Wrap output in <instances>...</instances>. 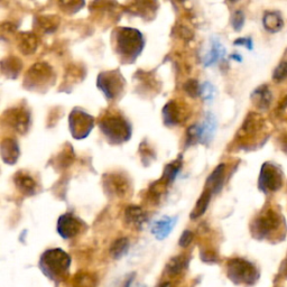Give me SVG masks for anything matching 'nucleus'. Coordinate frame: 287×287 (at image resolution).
<instances>
[{
    "label": "nucleus",
    "instance_id": "nucleus-1",
    "mask_svg": "<svg viewBox=\"0 0 287 287\" xmlns=\"http://www.w3.org/2000/svg\"><path fill=\"white\" fill-rule=\"evenodd\" d=\"M250 231L256 239L279 243L286 235L284 216L275 209L264 210L253 220Z\"/></svg>",
    "mask_w": 287,
    "mask_h": 287
},
{
    "label": "nucleus",
    "instance_id": "nucleus-2",
    "mask_svg": "<svg viewBox=\"0 0 287 287\" xmlns=\"http://www.w3.org/2000/svg\"><path fill=\"white\" fill-rule=\"evenodd\" d=\"M114 48L122 61L130 64L143 52L145 41L142 33L137 29L120 27L113 33Z\"/></svg>",
    "mask_w": 287,
    "mask_h": 287
},
{
    "label": "nucleus",
    "instance_id": "nucleus-3",
    "mask_svg": "<svg viewBox=\"0 0 287 287\" xmlns=\"http://www.w3.org/2000/svg\"><path fill=\"white\" fill-rule=\"evenodd\" d=\"M70 266H71V258L60 248L46 250L39 259V268L42 273L55 283H60L67 278Z\"/></svg>",
    "mask_w": 287,
    "mask_h": 287
},
{
    "label": "nucleus",
    "instance_id": "nucleus-4",
    "mask_svg": "<svg viewBox=\"0 0 287 287\" xmlns=\"http://www.w3.org/2000/svg\"><path fill=\"white\" fill-rule=\"evenodd\" d=\"M99 126L111 144H122L132 137V126L120 114H107Z\"/></svg>",
    "mask_w": 287,
    "mask_h": 287
},
{
    "label": "nucleus",
    "instance_id": "nucleus-5",
    "mask_svg": "<svg viewBox=\"0 0 287 287\" xmlns=\"http://www.w3.org/2000/svg\"><path fill=\"white\" fill-rule=\"evenodd\" d=\"M226 276L236 285L253 286L259 278V270L248 260L234 258L226 264Z\"/></svg>",
    "mask_w": 287,
    "mask_h": 287
},
{
    "label": "nucleus",
    "instance_id": "nucleus-6",
    "mask_svg": "<svg viewBox=\"0 0 287 287\" xmlns=\"http://www.w3.org/2000/svg\"><path fill=\"white\" fill-rule=\"evenodd\" d=\"M284 183V173L275 163H265L261 167L258 186L264 193L269 194L278 191Z\"/></svg>",
    "mask_w": 287,
    "mask_h": 287
},
{
    "label": "nucleus",
    "instance_id": "nucleus-7",
    "mask_svg": "<svg viewBox=\"0 0 287 287\" xmlns=\"http://www.w3.org/2000/svg\"><path fill=\"white\" fill-rule=\"evenodd\" d=\"M125 79L118 70L117 71H107L99 74L97 87L101 90L105 98L116 100L119 98L125 89Z\"/></svg>",
    "mask_w": 287,
    "mask_h": 287
},
{
    "label": "nucleus",
    "instance_id": "nucleus-8",
    "mask_svg": "<svg viewBox=\"0 0 287 287\" xmlns=\"http://www.w3.org/2000/svg\"><path fill=\"white\" fill-rule=\"evenodd\" d=\"M70 130L75 139H83L88 137L94 126L92 116L87 113L84 110L75 108L70 114Z\"/></svg>",
    "mask_w": 287,
    "mask_h": 287
},
{
    "label": "nucleus",
    "instance_id": "nucleus-9",
    "mask_svg": "<svg viewBox=\"0 0 287 287\" xmlns=\"http://www.w3.org/2000/svg\"><path fill=\"white\" fill-rule=\"evenodd\" d=\"M53 70L47 63L39 62L33 65L25 77V85L29 89L44 88L52 82Z\"/></svg>",
    "mask_w": 287,
    "mask_h": 287
},
{
    "label": "nucleus",
    "instance_id": "nucleus-10",
    "mask_svg": "<svg viewBox=\"0 0 287 287\" xmlns=\"http://www.w3.org/2000/svg\"><path fill=\"white\" fill-rule=\"evenodd\" d=\"M58 233L63 239H71L87 228L83 221L72 213H65L59 218Z\"/></svg>",
    "mask_w": 287,
    "mask_h": 287
},
{
    "label": "nucleus",
    "instance_id": "nucleus-11",
    "mask_svg": "<svg viewBox=\"0 0 287 287\" xmlns=\"http://www.w3.org/2000/svg\"><path fill=\"white\" fill-rule=\"evenodd\" d=\"M185 109L178 101H169L163 109L164 124L168 127H174L185 119Z\"/></svg>",
    "mask_w": 287,
    "mask_h": 287
},
{
    "label": "nucleus",
    "instance_id": "nucleus-12",
    "mask_svg": "<svg viewBox=\"0 0 287 287\" xmlns=\"http://www.w3.org/2000/svg\"><path fill=\"white\" fill-rule=\"evenodd\" d=\"M178 222V216H163L155 221L152 226V235L157 240H164L167 237Z\"/></svg>",
    "mask_w": 287,
    "mask_h": 287
},
{
    "label": "nucleus",
    "instance_id": "nucleus-13",
    "mask_svg": "<svg viewBox=\"0 0 287 287\" xmlns=\"http://www.w3.org/2000/svg\"><path fill=\"white\" fill-rule=\"evenodd\" d=\"M125 220L133 228L142 229L147 223L148 216L145 213V211L137 205H129L125 210Z\"/></svg>",
    "mask_w": 287,
    "mask_h": 287
},
{
    "label": "nucleus",
    "instance_id": "nucleus-14",
    "mask_svg": "<svg viewBox=\"0 0 287 287\" xmlns=\"http://www.w3.org/2000/svg\"><path fill=\"white\" fill-rule=\"evenodd\" d=\"M29 113L25 109L15 108L8 111V123L17 130V132L25 133L28 129Z\"/></svg>",
    "mask_w": 287,
    "mask_h": 287
},
{
    "label": "nucleus",
    "instance_id": "nucleus-15",
    "mask_svg": "<svg viewBox=\"0 0 287 287\" xmlns=\"http://www.w3.org/2000/svg\"><path fill=\"white\" fill-rule=\"evenodd\" d=\"M225 178V164H220L213 169V172L206 179V190L212 192V194L219 193L224 185Z\"/></svg>",
    "mask_w": 287,
    "mask_h": 287
},
{
    "label": "nucleus",
    "instance_id": "nucleus-16",
    "mask_svg": "<svg viewBox=\"0 0 287 287\" xmlns=\"http://www.w3.org/2000/svg\"><path fill=\"white\" fill-rule=\"evenodd\" d=\"M15 184L17 189L25 195H35L38 192V185L31 175L26 173L18 172L15 175Z\"/></svg>",
    "mask_w": 287,
    "mask_h": 287
},
{
    "label": "nucleus",
    "instance_id": "nucleus-17",
    "mask_svg": "<svg viewBox=\"0 0 287 287\" xmlns=\"http://www.w3.org/2000/svg\"><path fill=\"white\" fill-rule=\"evenodd\" d=\"M199 134H200V143L201 144H209L212 140L215 128H216V120L212 113H206L203 123L198 125Z\"/></svg>",
    "mask_w": 287,
    "mask_h": 287
},
{
    "label": "nucleus",
    "instance_id": "nucleus-18",
    "mask_svg": "<svg viewBox=\"0 0 287 287\" xmlns=\"http://www.w3.org/2000/svg\"><path fill=\"white\" fill-rule=\"evenodd\" d=\"M2 158L6 164L14 165L19 158V145L14 138L4 139L2 143Z\"/></svg>",
    "mask_w": 287,
    "mask_h": 287
},
{
    "label": "nucleus",
    "instance_id": "nucleus-19",
    "mask_svg": "<svg viewBox=\"0 0 287 287\" xmlns=\"http://www.w3.org/2000/svg\"><path fill=\"white\" fill-rule=\"evenodd\" d=\"M225 55V48L221 44L218 38H212L211 41V48L209 53L205 55L203 60V64L205 67H212L215 63H218L220 60H222Z\"/></svg>",
    "mask_w": 287,
    "mask_h": 287
},
{
    "label": "nucleus",
    "instance_id": "nucleus-20",
    "mask_svg": "<svg viewBox=\"0 0 287 287\" xmlns=\"http://www.w3.org/2000/svg\"><path fill=\"white\" fill-rule=\"evenodd\" d=\"M251 100L259 109H267L271 102V92L267 85H260L251 94Z\"/></svg>",
    "mask_w": 287,
    "mask_h": 287
},
{
    "label": "nucleus",
    "instance_id": "nucleus-21",
    "mask_svg": "<svg viewBox=\"0 0 287 287\" xmlns=\"http://www.w3.org/2000/svg\"><path fill=\"white\" fill-rule=\"evenodd\" d=\"M37 38L32 33H22L18 36V48L25 55H32L37 48Z\"/></svg>",
    "mask_w": 287,
    "mask_h": 287
},
{
    "label": "nucleus",
    "instance_id": "nucleus-22",
    "mask_svg": "<svg viewBox=\"0 0 287 287\" xmlns=\"http://www.w3.org/2000/svg\"><path fill=\"white\" fill-rule=\"evenodd\" d=\"M264 28L269 33L279 32L284 26V21L277 12H267L263 17Z\"/></svg>",
    "mask_w": 287,
    "mask_h": 287
},
{
    "label": "nucleus",
    "instance_id": "nucleus-23",
    "mask_svg": "<svg viewBox=\"0 0 287 287\" xmlns=\"http://www.w3.org/2000/svg\"><path fill=\"white\" fill-rule=\"evenodd\" d=\"M158 7V4L156 0H134L132 6H130V11H133L135 15H139V16L145 17L148 14H152L156 12Z\"/></svg>",
    "mask_w": 287,
    "mask_h": 287
},
{
    "label": "nucleus",
    "instance_id": "nucleus-24",
    "mask_svg": "<svg viewBox=\"0 0 287 287\" xmlns=\"http://www.w3.org/2000/svg\"><path fill=\"white\" fill-rule=\"evenodd\" d=\"M22 67H23V64L21 62V60L13 58V56L4 60L2 63L3 73L11 79H15L17 77V75L19 74V71L22 70Z\"/></svg>",
    "mask_w": 287,
    "mask_h": 287
},
{
    "label": "nucleus",
    "instance_id": "nucleus-25",
    "mask_svg": "<svg viewBox=\"0 0 287 287\" xmlns=\"http://www.w3.org/2000/svg\"><path fill=\"white\" fill-rule=\"evenodd\" d=\"M211 196H212V192L209 190L204 191L202 193V195L200 196L199 200L196 201V204L192 210V213H191V219H198L200 216H202L206 209H208V206L210 204V201H211Z\"/></svg>",
    "mask_w": 287,
    "mask_h": 287
},
{
    "label": "nucleus",
    "instance_id": "nucleus-26",
    "mask_svg": "<svg viewBox=\"0 0 287 287\" xmlns=\"http://www.w3.org/2000/svg\"><path fill=\"white\" fill-rule=\"evenodd\" d=\"M129 240L126 237H122L113 241V244L110 247V255L113 259H120L128 253L129 250Z\"/></svg>",
    "mask_w": 287,
    "mask_h": 287
},
{
    "label": "nucleus",
    "instance_id": "nucleus-27",
    "mask_svg": "<svg viewBox=\"0 0 287 287\" xmlns=\"http://www.w3.org/2000/svg\"><path fill=\"white\" fill-rule=\"evenodd\" d=\"M186 264H188V260L183 256H175L173 258H170L168 263L166 264L165 273L168 276L179 275L185 268Z\"/></svg>",
    "mask_w": 287,
    "mask_h": 287
},
{
    "label": "nucleus",
    "instance_id": "nucleus-28",
    "mask_svg": "<svg viewBox=\"0 0 287 287\" xmlns=\"http://www.w3.org/2000/svg\"><path fill=\"white\" fill-rule=\"evenodd\" d=\"M182 169V157H180L178 159L173 160L172 163H169L167 166H166L164 169V174H163V181L166 184H170L172 182H174V180L176 179V176L181 172Z\"/></svg>",
    "mask_w": 287,
    "mask_h": 287
},
{
    "label": "nucleus",
    "instance_id": "nucleus-29",
    "mask_svg": "<svg viewBox=\"0 0 287 287\" xmlns=\"http://www.w3.org/2000/svg\"><path fill=\"white\" fill-rule=\"evenodd\" d=\"M105 185H108V188L111 190V192L116 195L117 194L125 195L126 192H127V188H128L127 181L117 175L108 176V182Z\"/></svg>",
    "mask_w": 287,
    "mask_h": 287
},
{
    "label": "nucleus",
    "instance_id": "nucleus-30",
    "mask_svg": "<svg viewBox=\"0 0 287 287\" xmlns=\"http://www.w3.org/2000/svg\"><path fill=\"white\" fill-rule=\"evenodd\" d=\"M36 22H37L38 28L43 29V31L46 32V33L54 32L55 29L58 28V25H59L58 17H53V16L38 17L36 19Z\"/></svg>",
    "mask_w": 287,
    "mask_h": 287
},
{
    "label": "nucleus",
    "instance_id": "nucleus-31",
    "mask_svg": "<svg viewBox=\"0 0 287 287\" xmlns=\"http://www.w3.org/2000/svg\"><path fill=\"white\" fill-rule=\"evenodd\" d=\"M59 5L65 13L74 14L84 6V0H59Z\"/></svg>",
    "mask_w": 287,
    "mask_h": 287
},
{
    "label": "nucleus",
    "instance_id": "nucleus-32",
    "mask_svg": "<svg viewBox=\"0 0 287 287\" xmlns=\"http://www.w3.org/2000/svg\"><path fill=\"white\" fill-rule=\"evenodd\" d=\"M97 279L93 276L88 274H80L75 278V286L77 287H95Z\"/></svg>",
    "mask_w": 287,
    "mask_h": 287
},
{
    "label": "nucleus",
    "instance_id": "nucleus-33",
    "mask_svg": "<svg viewBox=\"0 0 287 287\" xmlns=\"http://www.w3.org/2000/svg\"><path fill=\"white\" fill-rule=\"evenodd\" d=\"M184 90H185V92L192 98L199 97V95L201 94V85L199 84L198 81H196V80H190V81L186 82L184 85Z\"/></svg>",
    "mask_w": 287,
    "mask_h": 287
},
{
    "label": "nucleus",
    "instance_id": "nucleus-34",
    "mask_svg": "<svg viewBox=\"0 0 287 287\" xmlns=\"http://www.w3.org/2000/svg\"><path fill=\"white\" fill-rule=\"evenodd\" d=\"M231 24H233V28L236 32H240L245 24V14L241 11L235 12L233 15V19H231Z\"/></svg>",
    "mask_w": 287,
    "mask_h": 287
},
{
    "label": "nucleus",
    "instance_id": "nucleus-35",
    "mask_svg": "<svg viewBox=\"0 0 287 287\" xmlns=\"http://www.w3.org/2000/svg\"><path fill=\"white\" fill-rule=\"evenodd\" d=\"M286 78H287V62H281L279 63L278 67L274 70L273 80H275L276 82H281Z\"/></svg>",
    "mask_w": 287,
    "mask_h": 287
},
{
    "label": "nucleus",
    "instance_id": "nucleus-36",
    "mask_svg": "<svg viewBox=\"0 0 287 287\" xmlns=\"http://www.w3.org/2000/svg\"><path fill=\"white\" fill-rule=\"evenodd\" d=\"M215 89L210 82H205L201 85V97H202L205 101H211L214 97Z\"/></svg>",
    "mask_w": 287,
    "mask_h": 287
},
{
    "label": "nucleus",
    "instance_id": "nucleus-37",
    "mask_svg": "<svg viewBox=\"0 0 287 287\" xmlns=\"http://www.w3.org/2000/svg\"><path fill=\"white\" fill-rule=\"evenodd\" d=\"M194 239V235L191 230H185L184 233L181 236V238L179 240V245L180 247H182V248H186L191 243H192Z\"/></svg>",
    "mask_w": 287,
    "mask_h": 287
},
{
    "label": "nucleus",
    "instance_id": "nucleus-38",
    "mask_svg": "<svg viewBox=\"0 0 287 287\" xmlns=\"http://www.w3.org/2000/svg\"><path fill=\"white\" fill-rule=\"evenodd\" d=\"M277 116L281 120H287V95L281 100L278 107H277Z\"/></svg>",
    "mask_w": 287,
    "mask_h": 287
},
{
    "label": "nucleus",
    "instance_id": "nucleus-39",
    "mask_svg": "<svg viewBox=\"0 0 287 287\" xmlns=\"http://www.w3.org/2000/svg\"><path fill=\"white\" fill-rule=\"evenodd\" d=\"M236 46H245L248 49H253V41H251L250 37H244V38H238L235 41Z\"/></svg>",
    "mask_w": 287,
    "mask_h": 287
},
{
    "label": "nucleus",
    "instance_id": "nucleus-40",
    "mask_svg": "<svg viewBox=\"0 0 287 287\" xmlns=\"http://www.w3.org/2000/svg\"><path fill=\"white\" fill-rule=\"evenodd\" d=\"M281 269H283V275L287 278V258L285 259V261L281 264Z\"/></svg>",
    "mask_w": 287,
    "mask_h": 287
},
{
    "label": "nucleus",
    "instance_id": "nucleus-41",
    "mask_svg": "<svg viewBox=\"0 0 287 287\" xmlns=\"http://www.w3.org/2000/svg\"><path fill=\"white\" fill-rule=\"evenodd\" d=\"M134 278H135V274H133L132 276L129 277V279L127 280V281H125V285H124V287H129L130 285H132V281L134 280Z\"/></svg>",
    "mask_w": 287,
    "mask_h": 287
},
{
    "label": "nucleus",
    "instance_id": "nucleus-42",
    "mask_svg": "<svg viewBox=\"0 0 287 287\" xmlns=\"http://www.w3.org/2000/svg\"><path fill=\"white\" fill-rule=\"evenodd\" d=\"M156 287H172V284H170L169 281H164V283H160Z\"/></svg>",
    "mask_w": 287,
    "mask_h": 287
},
{
    "label": "nucleus",
    "instance_id": "nucleus-43",
    "mask_svg": "<svg viewBox=\"0 0 287 287\" xmlns=\"http://www.w3.org/2000/svg\"><path fill=\"white\" fill-rule=\"evenodd\" d=\"M231 59H233V60H236V61H238V62H241V61H243V59H241V56H239V55H237V54L231 55Z\"/></svg>",
    "mask_w": 287,
    "mask_h": 287
},
{
    "label": "nucleus",
    "instance_id": "nucleus-44",
    "mask_svg": "<svg viewBox=\"0 0 287 287\" xmlns=\"http://www.w3.org/2000/svg\"><path fill=\"white\" fill-rule=\"evenodd\" d=\"M230 2H233V3H234V2H237V0H230Z\"/></svg>",
    "mask_w": 287,
    "mask_h": 287
},
{
    "label": "nucleus",
    "instance_id": "nucleus-45",
    "mask_svg": "<svg viewBox=\"0 0 287 287\" xmlns=\"http://www.w3.org/2000/svg\"><path fill=\"white\" fill-rule=\"evenodd\" d=\"M182 2H184V0H182Z\"/></svg>",
    "mask_w": 287,
    "mask_h": 287
}]
</instances>
